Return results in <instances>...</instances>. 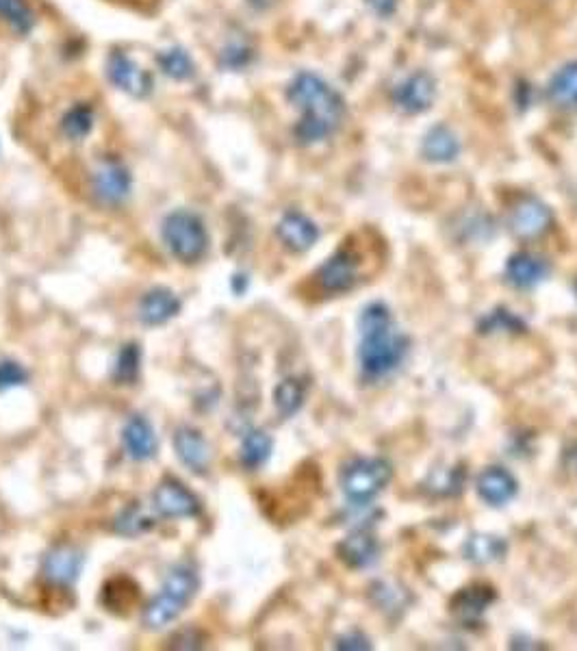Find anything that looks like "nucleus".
<instances>
[{"instance_id": "9b49d317", "label": "nucleus", "mask_w": 577, "mask_h": 651, "mask_svg": "<svg viewBox=\"0 0 577 651\" xmlns=\"http://www.w3.org/2000/svg\"><path fill=\"white\" fill-rule=\"evenodd\" d=\"M107 74L111 83L126 92L133 98H146L152 87H155V81H152V74L144 70L137 63L126 57L124 53H111L107 61Z\"/></svg>"}, {"instance_id": "423d86ee", "label": "nucleus", "mask_w": 577, "mask_h": 651, "mask_svg": "<svg viewBox=\"0 0 577 651\" xmlns=\"http://www.w3.org/2000/svg\"><path fill=\"white\" fill-rule=\"evenodd\" d=\"M317 285L324 293H345L361 278V254L341 248L317 270Z\"/></svg>"}, {"instance_id": "c9c22d12", "label": "nucleus", "mask_w": 577, "mask_h": 651, "mask_svg": "<svg viewBox=\"0 0 577 651\" xmlns=\"http://www.w3.org/2000/svg\"><path fill=\"white\" fill-rule=\"evenodd\" d=\"M564 469L577 476V445H573V448H569L567 454H564Z\"/></svg>"}, {"instance_id": "dca6fc26", "label": "nucleus", "mask_w": 577, "mask_h": 651, "mask_svg": "<svg viewBox=\"0 0 577 651\" xmlns=\"http://www.w3.org/2000/svg\"><path fill=\"white\" fill-rule=\"evenodd\" d=\"M337 554L348 567L367 569L378 560L380 545L374 534H369L367 530H356L337 545Z\"/></svg>"}, {"instance_id": "1a4fd4ad", "label": "nucleus", "mask_w": 577, "mask_h": 651, "mask_svg": "<svg viewBox=\"0 0 577 651\" xmlns=\"http://www.w3.org/2000/svg\"><path fill=\"white\" fill-rule=\"evenodd\" d=\"M155 510L161 517L168 519H189L200 513V500L191 493L183 482L174 478H165L152 495Z\"/></svg>"}, {"instance_id": "5701e85b", "label": "nucleus", "mask_w": 577, "mask_h": 651, "mask_svg": "<svg viewBox=\"0 0 577 651\" xmlns=\"http://www.w3.org/2000/svg\"><path fill=\"white\" fill-rule=\"evenodd\" d=\"M100 599L107 610L115 612V615H124V612L133 610V606L139 602V584L126 576L111 578L105 584V589H102Z\"/></svg>"}, {"instance_id": "473e14b6", "label": "nucleus", "mask_w": 577, "mask_h": 651, "mask_svg": "<svg viewBox=\"0 0 577 651\" xmlns=\"http://www.w3.org/2000/svg\"><path fill=\"white\" fill-rule=\"evenodd\" d=\"M480 328L484 333H495V330H523V322L510 311H495L484 319Z\"/></svg>"}, {"instance_id": "c85d7f7f", "label": "nucleus", "mask_w": 577, "mask_h": 651, "mask_svg": "<svg viewBox=\"0 0 577 651\" xmlns=\"http://www.w3.org/2000/svg\"><path fill=\"white\" fill-rule=\"evenodd\" d=\"M159 66L165 74L172 76L174 81H187L196 72L194 61H191V57L185 53L183 48L163 50V53L159 55Z\"/></svg>"}, {"instance_id": "f257e3e1", "label": "nucleus", "mask_w": 577, "mask_h": 651, "mask_svg": "<svg viewBox=\"0 0 577 651\" xmlns=\"http://www.w3.org/2000/svg\"><path fill=\"white\" fill-rule=\"evenodd\" d=\"M287 98L296 109L302 111L293 135L302 146L326 142L330 135L339 131L345 118V102L322 76L313 72H300L287 89Z\"/></svg>"}, {"instance_id": "0eeeda50", "label": "nucleus", "mask_w": 577, "mask_h": 651, "mask_svg": "<svg viewBox=\"0 0 577 651\" xmlns=\"http://www.w3.org/2000/svg\"><path fill=\"white\" fill-rule=\"evenodd\" d=\"M133 178L118 159H105L98 163L92 174V189L96 198L109 207H118L131 196Z\"/></svg>"}, {"instance_id": "f3484780", "label": "nucleus", "mask_w": 577, "mask_h": 651, "mask_svg": "<svg viewBox=\"0 0 577 651\" xmlns=\"http://www.w3.org/2000/svg\"><path fill=\"white\" fill-rule=\"evenodd\" d=\"M178 313H181V300L174 291L165 287L150 289L139 302V319L146 326L168 324Z\"/></svg>"}, {"instance_id": "2eb2a0df", "label": "nucleus", "mask_w": 577, "mask_h": 651, "mask_svg": "<svg viewBox=\"0 0 577 651\" xmlns=\"http://www.w3.org/2000/svg\"><path fill=\"white\" fill-rule=\"evenodd\" d=\"M122 441L133 461H150L152 456H157V434L146 417L133 415L128 419L122 430Z\"/></svg>"}, {"instance_id": "72a5a7b5", "label": "nucleus", "mask_w": 577, "mask_h": 651, "mask_svg": "<svg viewBox=\"0 0 577 651\" xmlns=\"http://www.w3.org/2000/svg\"><path fill=\"white\" fill-rule=\"evenodd\" d=\"M337 649H371V643H369L367 636L354 632V634L339 638Z\"/></svg>"}, {"instance_id": "4468645a", "label": "nucleus", "mask_w": 577, "mask_h": 651, "mask_svg": "<svg viewBox=\"0 0 577 651\" xmlns=\"http://www.w3.org/2000/svg\"><path fill=\"white\" fill-rule=\"evenodd\" d=\"M278 239L282 241V246L289 248L291 252H306L311 250L317 239H319V228L317 224L306 217L304 213L298 211H289L282 215V220L276 226Z\"/></svg>"}, {"instance_id": "c756f323", "label": "nucleus", "mask_w": 577, "mask_h": 651, "mask_svg": "<svg viewBox=\"0 0 577 651\" xmlns=\"http://www.w3.org/2000/svg\"><path fill=\"white\" fill-rule=\"evenodd\" d=\"M139 363H141V350L135 343H128L118 354L113 365V380L120 385H133L139 376Z\"/></svg>"}, {"instance_id": "aec40b11", "label": "nucleus", "mask_w": 577, "mask_h": 651, "mask_svg": "<svg viewBox=\"0 0 577 651\" xmlns=\"http://www.w3.org/2000/svg\"><path fill=\"white\" fill-rule=\"evenodd\" d=\"M460 155L456 133L445 124H437L426 133L421 142V157L430 163H452Z\"/></svg>"}, {"instance_id": "393cba45", "label": "nucleus", "mask_w": 577, "mask_h": 651, "mask_svg": "<svg viewBox=\"0 0 577 651\" xmlns=\"http://www.w3.org/2000/svg\"><path fill=\"white\" fill-rule=\"evenodd\" d=\"M504 554H506V543L499 539V536L473 534L465 543L467 560H471V563H478V565L493 563V560H499Z\"/></svg>"}, {"instance_id": "39448f33", "label": "nucleus", "mask_w": 577, "mask_h": 651, "mask_svg": "<svg viewBox=\"0 0 577 651\" xmlns=\"http://www.w3.org/2000/svg\"><path fill=\"white\" fill-rule=\"evenodd\" d=\"M391 465L382 458H356L341 471V491L356 506L369 504L391 480Z\"/></svg>"}, {"instance_id": "4be33fe9", "label": "nucleus", "mask_w": 577, "mask_h": 651, "mask_svg": "<svg viewBox=\"0 0 577 651\" xmlns=\"http://www.w3.org/2000/svg\"><path fill=\"white\" fill-rule=\"evenodd\" d=\"M547 96L558 109H577V61L567 63L551 76Z\"/></svg>"}, {"instance_id": "412c9836", "label": "nucleus", "mask_w": 577, "mask_h": 651, "mask_svg": "<svg viewBox=\"0 0 577 651\" xmlns=\"http://www.w3.org/2000/svg\"><path fill=\"white\" fill-rule=\"evenodd\" d=\"M547 276V265L528 252L512 254L506 263V278L519 289H532Z\"/></svg>"}, {"instance_id": "ddd939ff", "label": "nucleus", "mask_w": 577, "mask_h": 651, "mask_svg": "<svg viewBox=\"0 0 577 651\" xmlns=\"http://www.w3.org/2000/svg\"><path fill=\"white\" fill-rule=\"evenodd\" d=\"M83 552L76 550L72 545H59L55 550H50L44 558L42 573L44 578L55 586H70L79 580V573L83 569Z\"/></svg>"}, {"instance_id": "20e7f679", "label": "nucleus", "mask_w": 577, "mask_h": 651, "mask_svg": "<svg viewBox=\"0 0 577 651\" xmlns=\"http://www.w3.org/2000/svg\"><path fill=\"white\" fill-rule=\"evenodd\" d=\"M161 237L165 248L181 263H198L209 250V233L204 222L191 211H172L163 220Z\"/></svg>"}, {"instance_id": "2f4dec72", "label": "nucleus", "mask_w": 577, "mask_h": 651, "mask_svg": "<svg viewBox=\"0 0 577 651\" xmlns=\"http://www.w3.org/2000/svg\"><path fill=\"white\" fill-rule=\"evenodd\" d=\"M29 372L16 361H0V391L27 385Z\"/></svg>"}, {"instance_id": "7ed1b4c3", "label": "nucleus", "mask_w": 577, "mask_h": 651, "mask_svg": "<svg viewBox=\"0 0 577 651\" xmlns=\"http://www.w3.org/2000/svg\"><path fill=\"white\" fill-rule=\"evenodd\" d=\"M200 589V578L198 571L187 565V563H178L174 565L168 576L163 580L161 593L152 599V602L144 610V625L148 630H161L165 625L172 623L185 606L196 597Z\"/></svg>"}, {"instance_id": "7c9ffc66", "label": "nucleus", "mask_w": 577, "mask_h": 651, "mask_svg": "<svg viewBox=\"0 0 577 651\" xmlns=\"http://www.w3.org/2000/svg\"><path fill=\"white\" fill-rule=\"evenodd\" d=\"M155 526V521H152L146 510L141 508L139 504H131L126 506L122 513L115 519V532L124 534V536H137V534H144L146 530H150Z\"/></svg>"}, {"instance_id": "f704fd0d", "label": "nucleus", "mask_w": 577, "mask_h": 651, "mask_svg": "<svg viewBox=\"0 0 577 651\" xmlns=\"http://www.w3.org/2000/svg\"><path fill=\"white\" fill-rule=\"evenodd\" d=\"M367 5L374 9L378 16L389 18L395 11V7H397V0H367Z\"/></svg>"}, {"instance_id": "a211bd4d", "label": "nucleus", "mask_w": 577, "mask_h": 651, "mask_svg": "<svg viewBox=\"0 0 577 651\" xmlns=\"http://www.w3.org/2000/svg\"><path fill=\"white\" fill-rule=\"evenodd\" d=\"M476 491L486 504L504 506L517 495L519 484H517L515 476H512L510 471H506L504 467H489L478 476Z\"/></svg>"}, {"instance_id": "b1692460", "label": "nucleus", "mask_w": 577, "mask_h": 651, "mask_svg": "<svg viewBox=\"0 0 577 651\" xmlns=\"http://www.w3.org/2000/svg\"><path fill=\"white\" fill-rule=\"evenodd\" d=\"M272 450H274L272 437H269V434L263 430H252L246 434V437H243V443H241V452H239L241 465L250 471L259 469L269 461Z\"/></svg>"}, {"instance_id": "9d476101", "label": "nucleus", "mask_w": 577, "mask_h": 651, "mask_svg": "<svg viewBox=\"0 0 577 651\" xmlns=\"http://www.w3.org/2000/svg\"><path fill=\"white\" fill-rule=\"evenodd\" d=\"M437 98V81L428 72H415L393 89V105L408 116L423 113Z\"/></svg>"}, {"instance_id": "bb28decb", "label": "nucleus", "mask_w": 577, "mask_h": 651, "mask_svg": "<svg viewBox=\"0 0 577 651\" xmlns=\"http://www.w3.org/2000/svg\"><path fill=\"white\" fill-rule=\"evenodd\" d=\"M0 18L18 35H29L35 27V14L27 0H0Z\"/></svg>"}, {"instance_id": "cd10ccee", "label": "nucleus", "mask_w": 577, "mask_h": 651, "mask_svg": "<svg viewBox=\"0 0 577 651\" xmlns=\"http://www.w3.org/2000/svg\"><path fill=\"white\" fill-rule=\"evenodd\" d=\"M61 129L66 137L74 139V142H81L83 137L89 135L94 129V111L89 105H76L72 107L66 116L61 120Z\"/></svg>"}, {"instance_id": "f03ea898", "label": "nucleus", "mask_w": 577, "mask_h": 651, "mask_svg": "<svg viewBox=\"0 0 577 651\" xmlns=\"http://www.w3.org/2000/svg\"><path fill=\"white\" fill-rule=\"evenodd\" d=\"M358 361L367 378H382L402 365L408 352V337L397 333L387 304L371 302L358 317Z\"/></svg>"}, {"instance_id": "6e6552de", "label": "nucleus", "mask_w": 577, "mask_h": 651, "mask_svg": "<svg viewBox=\"0 0 577 651\" xmlns=\"http://www.w3.org/2000/svg\"><path fill=\"white\" fill-rule=\"evenodd\" d=\"M551 224H554V215L543 200L534 196H525L519 202L512 204L510 211V231L521 239H536L545 235Z\"/></svg>"}, {"instance_id": "a878e982", "label": "nucleus", "mask_w": 577, "mask_h": 651, "mask_svg": "<svg viewBox=\"0 0 577 651\" xmlns=\"http://www.w3.org/2000/svg\"><path fill=\"white\" fill-rule=\"evenodd\" d=\"M306 398V387L298 378H285L278 382V387L274 389V406L280 417H293L296 415Z\"/></svg>"}, {"instance_id": "6ab92c4d", "label": "nucleus", "mask_w": 577, "mask_h": 651, "mask_svg": "<svg viewBox=\"0 0 577 651\" xmlns=\"http://www.w3.org/2000/svg\"><path fill=\"white\" fill-rule=\"evenodd\" d=\"M495 591L489 584H471L452 599V612L458 621L465 625L478 623L484 612L493 604Z\"/></svg>"}, {"instance_id": "f8f14e48", "label": "nucleus", "mask_w": 577, "mask_h": 651, "mask_svg": "<svg viewBox=\"0 0 577 651\" xmlns=\"http://www.w3.org/2000/svg\"><path fill=\"white\" fill-rule=\"evenodd\" d=\"M174 450L181 463L194 471L198 476H204L211 467V445L202 437V432L189 426H181L174 432Z\"/></svg>"}]
</instances>
